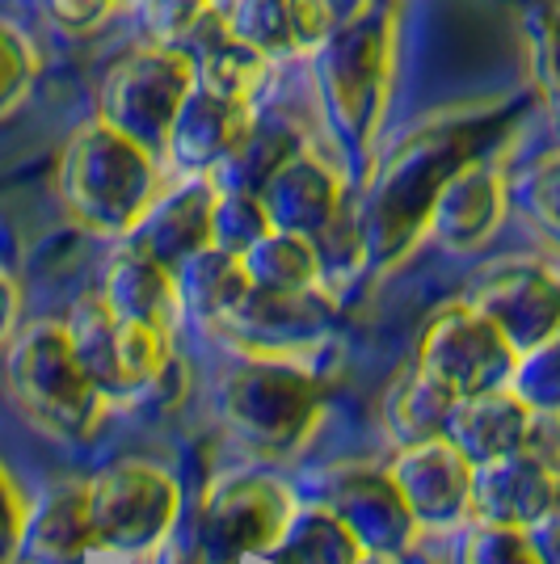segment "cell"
Returning a JSON list of instances; mask_svg holds the SVG:
<instances>
[{
    "instance_id": "6da1fadb",
    "label": "cell",
    "mask_w": 560,
    "mask_h": 564,
    "mask_svg": "<svg viewBox=\"0 0 560 564\" xmlns=\"http://www.w3.org/2000/svg\"><path fill=\"white\" fill-rule=\"evenodd\" d=\"M493 131H497L493 115L430 122L375 169L371 182L358 194L367 261L375 270H392L397 261H405L418 249L443 182L464 161L485 156V143L493 140Z\"/></svg>"
},
{
    "instance_id": "7a4b0ae2",
    "label": "cell",
    "mask_w": 560,
    "mask_h": 564,
    "mask_svg": "<svg viewBox=\"0 0 560 564\" xmlns=\"http://www.w3.org/2000/svg\"><path fill=\"white\" fill-rule=\"evenodd\" d=\"M392 18L371 4L367 13L351 18L346 25L329 30L316 47L308 51L312 85L321 97V110L342 148L351 169L367 173L375 140L388 110L392 89Z\"/></svg>"
},
{
    "instance_id": "3957f363",
    "label": "cell",
    "mask_w": 560,
    "mask_h": 564,
    "mask_svg": "<svg viewBox=\"0 0 560 564\" xmlns=\"http://www.w3.org/2000/svg\"><path fill=\"white\" fill-rule=\"evenodd\" d=\"M60 194L76 224L97 236H127L161 194L157 152L127 140L101 118L85 122L64 148Z\"/></svg>"
},
{
    "instance_id": "277c9868",
    "label": "cell",
    "mask_w": 560,
    "mask_h": 564,
    "mask_svg": "<svg viewBox=\"0 0 560 564\" xmlns=\"http://www.w3.org/2000/svg\"><path fill=\"white\" fill-rule=\"evenodd\" d=\"M224 417L233 434L266 459L295 455L312 438L325 388L287 358H249L224 383Z\"/></svg>"
},
{
    "instance_id": "5b68a950",
    "label": "cell",
    "mask_w": 560,
    "mask_h": 564,
    "mask_svg": "<svg viewBox=\"0 0 560 564\" xmlns=\"http://www.w3.org/2000/svg\"><path fill=\"white\" fill-rule=\"evenodd\" d=\"M9 383L25 413L55 438L89 443L106 422V397L80 371L64 325L43 321L25 329L9 358Z\"/></svg>"
},
{
    "instance_id": "8992f818",
    "label": "cell",
    "mask_w": 560,
    "mask_h": 564,
    "mask_svg": "<svg viewBox=\"0 0 560 564\" xmlns=\"http://www.w3.org/2000/svg\"><path fill=\"white\" fill-rule=\"evenodd\" d=\"M97 552L140 556L169 540L182 510V489L148 459H118L85 485Z\"/></svg>"
},
{
    "instance_id": "52a82bcc",
    "label": "cell",
    "mask_w": 560,
    "mask_h": 564,
    "mask_svg": "<svg viewBox=\"0 0 560 564\" xmlns=\"http://www.w3.org/2000/svg\"><path fill=\"white\" fill-rule=\"evenodd\" d=\"M190 85H194V68H190L186 51L173 43H152V47L122 55L106 72L97 118L148 152H161L164 131L177 115L182 97L190 94Z\"/></svg>"
},
{
    "instance_id": "ba28073f",
    "label": "cell",
    "mask_w": 560,
    "mask_h": 564,
    "mask_svg": "<svg viewBox=\"0 0 560 564\" xmlns=\"http://www.w3.org/2000/svg\"><path fill=\"white\" fill-rule=\"evenodd\" d=\"M295 514V494L274 476H236L207 497L190 540L203 564H240L270 552Z\"/></svg>"
},
{
    "instance_id": "9c48e42d",
    "label": "cell",
    "mask_w": 560,
    "mask_h": 564,
    "mask_svg": "<svg viewBox=\"0 0 560 564\" xmlns=\"http://www.w3.org/2000/svg\"><path fill=\"white\" fill-rule=\"evenodd\" d=\"M514 362H518V354L497 333V325H489L472 304H451L426 329L413 367L439 379L455 400H464L506 388Z\"/></svg>"
},
{
    "instance_id": "30bf717a",
    "label": "cell",
    "mask_w": 560,
    "mask_h": 564,
    "mask_svg": "<svg viewBox=\"0 0 560 564\" xmlns=\"http://www.w3.org/2000/svg\"><path fill=\"white\" fill-rule=\"evenodd\" d=\"M333 316H337V304H333V295L321 291V282L304 286V291L249 286L215 325L224 329L233 346L249 350L254 358H282L291 350L316 346L333 325Z\"/></svg>"
},
{
    "instance_id": "8fae6325",
    "label": "cell",
    "mask_w": 560,
    "mask_h": 564,
    "mask_svg": "<svg viewBox=\"0 0 560 564\" xmlns=\"http://www.w3.org/2000/svg\"><path fill=\"white\" fill-rule=\"evenodd\" d=\"M321 506L351 527L363 552L405 556L413 552L421 527L409 501L400 497L392 471L367 468V464H342L321 471Z\"/></svg>"
},
{
    "instance_id": "7c38bea8",
    "label": "cell",
    "mask_w": 560,
    "mask_h": 564,
    "mask_svg": "<svg viewBox=\"0 0 560 564\" xmlns=\"http://www.w3.org/2000/svg\"><path fill=\"white\" fill-rule=\"evenodd\" d=\"M497 333L527 354L552 341L560 329V282L543 261H506L485 274L476 295L467 300Z\"/></svg>"
},
{
    "instance_id": "4fadbf2b",
    "label": "cell",
    "mask_w": 560,
    "mask_h": 564,
    "mask_svg": "<svg viewBox=\"0 0 560 564\" xmlns=\"http://www.w3.org/2000/svg\"><path fill=\"white\" fill-rule=\"evenodd\" d=\"M506 203H510V194H506L502 173L485 156H472L443 182L434 207H430V219H426V232L451 253H476L502 228Z\"/></svg>"
},
{
    "instance_id": "5bb4252c",
    "label": "cell",
    "mask_w": 560,
    "mask_h": 564,
    "mask_svg": "<svg viewBox=\"0 0 560 564\" xmlns=\"http://www.w3.org/2000/svg\"><path fill=\"white\" fill-rule=\"evenodd\" d=\"M392 480L418 527H455L467 518L472 497V464L446 438H426L413 447H400L392 459Z\"/></svg>"
},
{
    "instance_id": "9a60e30c",
    "label": "cell",
    "mask_w": 560,
    "mask_h": 564,
    "mask_svg": "<svg viewBox=\"0 0 560 564\" xmlns=\"http://www.w3.org/2000/svg\"><path fill=\"white\" fill-rule=\"evenodd\" d=\"M467 510L481 522L502 527H531L548 510H557V468H548L531 451H510L489 464L472 468V497Z\"/></svg>"
},
{
    "instance_id": "2e32d148",
    "label": "cell",
    "mask_w": 560,
    "mask_h": 564,
    "mask_svg": "<svg viewBox=\"0 0 560 564\" xmlns=\"http://www.w3.org/2000/svg\"><path fill=\"white\" fill-rule=\"evenodd\" d=\"M261 207H266V219L270 228L279 232H295V236H316L325 228L333 212L342 207L346 198V182L333 165H325L312 148H300L282 161L266 186L257 189Z\"/></svg>"
},
{
    "instance_id": "e0dca14e",
    "label": "cell",
    "mask_w": 560,
    "mask_h": 564,
    "mask_svg": "<svg viewBox=\"0 0 560 564\" xmlns=\"http://www.w3.org/2000/svg\"><path fill=\"white\" fill-rule=\"evenodd\" d=\"M249 118H254L249 101H233V97L207 94V89L190 85V94L182 97L177 115L164 131L161 152L190 177H207L211 169L233 152V143L249 127Z\"/></svg>"
},
{
    "instance_id": "ac0fdd59",
    "label": "cell",
    "mask_w": 560,
    "mask_h": 564,
    "mask_svg": "<svg viewBox=\"0 0 560 564\" xmlns=\"http://www.w3.org/2000/svg\"><path fill=\"white\" fill-rule=\"evenodd\" d=\"M211 203H215L211 177H186L182 186L148 203V212L127 232V245L173 270L177 261L211 245Z\"/></svg>"
},
{
    "instance_id": "d6986e66",
    "label": "cell",
    "mask_w": 560,
    "mask_h": 564,
    "mask_svg": "<svg viewBox=\"0 0 560 564\" xmlns=\"http://www.w3.org/2000/svg\"><path fill=\"white\" fill-rule=\"evenodd\" d=\"M97 552L85 480L51 485L43 501L25 514L18 556L25 564H89Z\"/></svg>"
},
{
    "instance_id": "ffe728a7",
    "label": "cell",
    "mask_w": 560,
    "mask_h": 564,
    "mask_svg": "<svg viewBox=\"0 0 560 564\" xmlns=\"http://www.w3.org/2000/svg\"><path fill=\"white\" fill-rule=\"evenodd\" d=\"M531 409L514 397L510 388H493L481 397H464L451 404L443 438L464 455L467 464H489L497 455H510L527 438Z\"/></svg>"
},
{
    "instance_id": "44dd1931",
    "label": "cell",
    "mask_w": 560,
    "mask_h": 564,
    "mask_svg": "<svg viewBox=\"0 0 560 564\" xmlns=\"http://www.w3.org/2000/svg\"><path fill=\"white\" fill-rule=\"evenodd\" d=\"M101 300L122 321H140V325L169 333L173 312H177L173 270H164L161 261H152L140 249L122 245V253H115L110 270H106V295Z\"/></svg>"
},
{
    "instance_id": "7402d4cb",
    "label": "cell",
    "mask_w": 560,
    "mask_h": 564,
    "mask_svg": "<svg viewBox=\"0 0 560 564\" xmlns=\"http://www.w3.org/2000/svg\"><path fill=\"white\" fill-rule=\"evenodd\" d=\"M300 148H304V135H300L291 122H282V118H274V115H257L254 110L249 127H245L240 140L233 143V152L207 173L211 186L249 189V194H257V189L266 186V177H270L291 152H300Z\"/></svg>"
},
{
    "instance_id": "603a6c76",
    "label": "cell",
    "mask_w": 560,
    "mask_h": 564,
    "mask_svg": "<svg viewBox=\"0 0 560 564\" xmlns=\"http://www.w3.org/2000/svg\"><path fill=\"white\" fill-rule=\"evenodd\" d=\"M173 291H177V307L186 316L215 325L249 291V279H245V265L236 253L207 245V249H198L173 265Z\"/></svg>"
},
{
    "instance_id": "cb8c5ba5",
    "label": "cell",
    "mask_w": 560,
    "mask_h": 564,
    "mask_svg": "<svg viewBox=\"0 0 560 564\" xmlns=\"http://www.w3.org/2000/svg\"><path fill=\"white\" fill-rule=\"evenodd\" d=\"M64 333H68V346L80 362V371L94 379L101 397H131V383L122 376V358H118V316L101 295L76 300Z\"/></svg>"
},
{
    "instance_id": "d4e9b609",
    "label": "cell",
    "mask_w": 560,
    "mask_h": 564,
    "mask_svg": "<svg viewBox=\"0 0 560 564\" xmlns=\"http://www.w3.org/2000/svg\"><path fill=\"white\" fill-rule=\"evenodd\" d=\"M358 556L363 547L351 535V527L321 501L295 510L282 527L279 543L266 552V561L274 564H354Z\"/></svg>"
},
{
    "instance_id": "484cf974",
    "label": "cell",
    "mask_w": 560,
    "mask_h": 564,
    "mask_svg": "<svg viewBox=\"0 0 560 564\" xmlns=\"http://www.w3.org/2000/svg\"><path fill=\"white\" fill-rule=\"evenodd\" d=\"M451 404H455V397L446 392L443 383L430 379L421 367H413V371H405L392 383L388 404H384V422H388L400 447H413V443H426V438H443Z\"/></svg>"
},
{
    "instance_id": "4316f807",
    "label": "cell",
    "mask_w": 560,
    "mask_h": 564,
    "mask_svg": "<svg viewBox=\"0 0 560 564\" xmlns=\"http://www.w3.org/2000/svg\"><path fill=\"white\" fill-rule=\"evenodd\" d=\"M240 265H245L249 286H261V291H304V286L321 282L312 240L295 232H279V228H270L261 240H254L240 253Z\"/></svg>"
},
{
    "instance_id": "83f0119b",
    "label": "cell",
    "mask_w": 560,
    "mask_h": 564,
    "mask_svg": "<svg viewBox=\"0 0 560 564\" xmlns=\"http://www.w3.org/2000/svg\"><path fill=\"white\" fill-rule=\"evenodd\" d=\"M219 13L236 43L257 51L261 59L304 55V39H300L291 0H224Z\"/></svg>"
},
{
    "instance_id": "f1b7e54d",
    "label": "cell",
    "mask_w": 560,
    "mask_h": 564,
    "mask_svg": "<svg viewBox=\"0 0 560 564\" xmlns=\"http://www.w3.org/2000/svg\"><path fill=\"white\" fill-rule=\"evenodd\" d=\"M312 240V253H316V270L321 282H346L358 274V265H367V240H363V215H358V194L346 186L342 207L333 212L325 228Z\"/></svg>"
},
{
    "instance_id": "f546056e",
    "label": "cell",
    "mask_w": 560,
    "mask_h": 564,
    "mask_svg": "<svg viewBox=\"0 0 560 564\" xmlns=\"http://www.w3.org/2000/svg\"><path fill=\"white\" fill-rule=\"evenodd\" d=\"M270 232V219L261 198L249 189H215V203H211V245L224 249V253H245L254 240Z\"/></svg>"
},
{
    "instance_id": "4dcf8cb0",
    "label": "cell",
    "mask_w": 560,
    "mask_h": 564,
    "mask_svg": "<svg viewBox=\"0 0 560 564\" xmlns=\"http://www.w3.org/2000/svg\"><path fill=\"white\" fill-rule=\"evenodd\" d=\"M523 362H514L510 371V388L514 397L523 400L531 413H543V409H557L560 404V346L557 337L543 341L536 350L518 354Z\"/></svg>"
},
{
    "instance_id": "1f68e13d",
    "label": "cell",
    "mask_w": 560,
    "mask_h": 564,
    "mask_svg": "<svg viewBox=\"0 0 560 564\" xmlns=\"http://www.w3.org/2000/svg\"><path fill=\"white\" fill-rule=\"evenodd\" d=\"M39 76V55L22 30L0 18V118L13 115Z\"/></svg>"
},
{
    "instance_id": "d6a6232c",
    "label": "cell",
    "mask_w": 560,
    "mask_h": 564,
    "mask_svg": "<svg viewBox=\"0 0 560 564\" xmlns=\"http://www.w3.org/2000/svg\"><path fill=\"white\" fill-rule=\"evenodd\" d=\"M464 564H543L531 535L523 527H502V522H481L464 547Z\"/></svg>"
},
{
    "instance_id": "836d02e7",
    "label": "cell",
    "mask_w": 560,
    "mask_h": 564,
    "mask_svg": "<svg viewBox=\"0 0 560 564\" xmlns=\"http://www.w3.org/2000/svg\"><path fill=\"white\" fill-rule=\"evenodd\" d=\"M518 198L523 212L536 219L543 232H557V156H539L536 165H527L523 182H518Z\"/></svg>"
},
{
    "instance_id": "e575fe53",
    "label": "cell",
    "mask_w": 560,
    "mask_h": 564,
    "mask_svg": "<svg viewBox=\"0 0 560 564\" xmlns=\"http://www.w3.org/2000/svg\"><path fill=\"white\" fill-rule=\"evenodd\" d=\"M211 4H215V0H140V13L157 43H177V34H182L198 13H207Z\"/></svg>"
},
{
    "instance_id": "d590c367",
    "label": "cell",
    "mask_w": 560,
    "mask_h": 564,
    "mask_svg": "<svg viewBox=\"0 0 560 564\" xmlns=\"http://www.w3.org/2000/svg\"><path fill=\"white\" fill-rule=\"evenodd\" d=\"M47 18L68 34H89L115 13L122 0H43Z\"/></svg>"
},
{
    "instance_id": "8d00e7d4",
    "label": "cell",
    "mask_w": 560,
    "mask_h": 564,
    "mask_svg": "<svg viewBox=\"0 0 560 564\" xmlns=\"http://www.w3.org/2000/svg\"><path fill=\"white\" fill-rule=\"evenodd\" d=\"M25 522V501L13 485V476L0 468V564H9L18 556V540H22Z\"/></svg>"
},
{
    "instance_id": "74e56055",
    "label": "cell",
    "mask_w": 560,
    "mask_h": 564,
    "mask_svg": "<svg viewBox=\"0 0 560 564\" xmlns=\"http://www.w3.org/2000/svg\"><path fill=\"white\" fill-rule=\"evenodd\" d=\"M182 392H186V367L177 362V354H169L161 362V371L148 379L136 397H143L152 409H173L182 400Z\"/></svg>"
},
{
    "instance_id": "f35d334b",
    "label": "cell",
    "mask_w": 560,
    "mask_h": 564,
    "mask_svg": "<svg viewBox=\"0 0 560 564\" xmlns=\"http://www.w3.org/2000/svg\"><path fill=\"white\" fill-rule=\"evenodd\" d=\"M13 325H18V286L0 270V341L13 333Z\"/></svg>"
},
{
    "instance_id": "ab89813d",
    "label": "cell",
    "mask_w": 560,
    "mask_h": 564,
    "mask_svg": "<svg viewBox=\"0 0 560 564\" xmlns=\"http://www.w3.org/2000/svg\"><path fill=\"white\" fill-rule=\"evenodd\" d=\"M161 564H203V556H198L194 540H177L161 552Z\"/></svg>"
},
{
    "instance_id": "60d3db41",
    "label": "cell",
    "mask_w": 560,
    "mask_h": 564,
    "mask_svg": "<svg viewBox=\"0 0 560 564\" xmlns=\"http://www.w3.org/2000/svg\"><path fill=\"white\" fill-rule=\"evenodd\" d=\"M354 564H397V556H384V552H363Z\"/></svg>"
},
{
    "instance_id": "b9f144b4",
    "label": "cell",
    "mask_w": 560,
    "mask_h": 564,
    "mask_svg": "<svg viewBox=\"0 0 560 564\" xmlns=\"http://www.w3.org/2000/svg\"><path fill=\"white\" fill-rule=\"evenodd\" d=\"M215 4H224V0H215Z\"/></svg>"
}]
</instances>
